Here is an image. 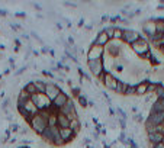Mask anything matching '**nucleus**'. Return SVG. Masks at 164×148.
Wrapping results in <instances>:
<instances>
[{
	"label": "nucleus",
	"instance_id": "nucleus-43",
	"mask_svg": "<svg viewBox=\"0 0 164 148\" xmlns=\"http://www.w3.org/2000/svg\"><path fill=\"white\" fill-rule=\"evenodd\" d=\"M55 26H57L58 29H61V28H63V26H61V23H60V22H55Z\"/></svg>",
	"mask_w": 164,
	"mask_h": 148
},
{
	"label": "nucleus",
	"instance_id": "nucleus-13",
	"mask_svg": "<svg viewBox=\"0 0 164 148\" xmlns=\"http://www.w3.org/2000/svg\"><path fill=\"white\" fill-rule=\"evenodd\" d=\"M105 51H106L107 55H111L112 58H118L119 55H121V47H119L113 39L106 45V49H105Z\"/></svg>",
	"mask_w": 164,
	"mask_h": 148
},
{
	"label": "nucleus",
	"instance_id": "nucleus-11",
	"mask_svg": "<svg viewBox=\"0 0 164 148\" xmlns=\"http://www.w3.org/2000/svg\"><path fill=\"white\" fill-rule=\"evenodd\" d=\"M142 30H144V34L150 38H153L154 35L157 34V28H156V20L151 19V20H147V22L142 23Z\"/></svg>",
	"mask_w": 164,
	"mask_h": 148
},
{
	"label": "nucleus",
	"instance_id": "nucleus-51",
	"mask_svg": "<svg viewBox=\"0 0 164 148\" xmlns=\"http://www.w3.org/2000/svg\"><path fill=\"white\" fill-rule=\"evenodd\" d=\"M0 79H2V74H0Z\"/></svg>",
	"mask_w": 164,
	"mask_h": 148
},
{
	"label": "nucleus",
	"instance_id": "nucleus-15",
	"mask_svg": "<svg viewBox=\"0 0 164 148\" xmlns=\"http://www.w3.org/2000/svg\"><path fill=\"white\" fill-rule=\"evenodd\" d=\"M58 129H60V137L63 138V141H64L65 144H67V142H70L73 138L77 137L71 128H58Z\"/></svg>",
	"mask_w": 164,
	"mask_h": 148
},
{
	"label": "nucleus",
	"instance_id": "nucleus-4",
	"mask_svg": "<svg viewBox=\"0 0 164 148\" xmlns=\"http://www.w3.org/2000/svg\"><path fill=\"white\" fill-rule=\"evenodd\" d=\"M58 112H61L63 115H65L70 122L74 121V119H79V115H77V110H76V105H74V102H73L71 99H70L68 102H67V105H64Z\"/></svg>",
	"mask_w": 164,
	"mask_h": 148
},
{
	"label": "nucleus",
	"instance_id": "nucleus-9",
	"mask_svg": "<svg viewBox=\"0 0 164 148\" xmlns=\"http://www.w3.org/2000/svg\"><path fill=\"white\" fill-rule=\"evenodd\" d=\"M118 81L119 80L112 74V73H106L105 71V77H103V84H105V87L109 89V90H116L118 87Z\"/></svg>",
	"mask_w": 164,
	"mask_h": 148
},
{
	"label": "nucleus",
	"instance_id": "nucleus-16",
	"mask_svg": "<svg viewBox=\"0 0 164 148\" xmlns=\"http://www.w3.org/2000/svg\"><path fill=\"white\" fill-rule=\"evenodd\" d=\"M57 123H58V128H70V121L68 118L63 115L61 112L57 113Z\"/></svg>",
	"mask_w": 164,
	"mask_h": 148
},
{
	"label": "nucleus",
	"instance_id": "nucleus-14",
	"mask_svg": "<svg viewBox=\"0 0 164 148\" xmlns=\"http://www.w3.org/2000/svg\"><path fill=\"white\" fill-rule=\"evenodd\" d=\"M109 42H111V39H109L107 34L102 29L99 34L96 35V38H95V41H93V44H95V45H99V47H103V48H105V47H106Z\"/></svg>",
	"mask_w": 164,
	"mask_h": 148
},
{
	"label": "nucleus",
	"instance_id": "nucleus-7",
	"mask_svg": "<svg viewBox=\"0 0 164 148\" xmlns=\"http://www.w3.org/2000/svg\"><path fill=\"white\" fill-rule=\"evenodd\" d=\"M87 67H89V70H90V73H92L95 77H97V79H99L103 73H105V69H103V61L102 60L87 61Z\"/></svg>",
	"mask_w": 164,
	"mask_h": 148
},
{
	"label": "nucleus",
	"instance_id": "nucleus-44",
	"mask_svg": "<svg viewBox=\"0 0 164 148\" xmlns=\"http://www.w3.org/2000/svg\"><path fill=\"white\" fill-rule=\"evenodd\" d=\"M16 16L18 18H25V13H16Z\"/></svg>",
	"mask_w": 164,
	"mask_h": 148
},
{
	"label": "nucleus",
	"instance_id": "nucleus-26",
	"mask_svg": "<svg viewBox=\"0 0 164 148\" xmlns=\"http://www.w3.org/2000/svg\"><path fill=\"white\" fill-rule=\"evenodd\" d=\"M57 113H58V112H55V113H52L50 118H48V126H50V128H57V126H58V123H57Z\"/></svg>",
	"mask_w": 164,
	"mask_h": 148
},
{
	"label": "nucleus",
	"instance_id": "nucleus-37",
	"mask_svg": "<svg viewBox=\"0 0 164 148\" xmlns=\"http://www.w3.org/2000/svg\"><path fill=\"white\" fill-rule=\"evenodd\" d=\"M32 6H34L35 9H38V10H42V6H39L38 3H32Z\"/></svg>",
	"mask_w": 164,
	"mask_h": 148
},
{
	"label": "nucleus",
	"instance_id": "nucleus-17",
	"mask_svg": "<svg viewBox=\"0 0 164 148\" xmlns=\"http://www.w3.org/2000/svg\"><path fill=\"white\" fill-rule=\"evenodd\" d=\"M148 84H150V81H147V80H144V81H139V83L137 84V95H138V96L147 95V90H148Z\"/></svg>",
	"mask_w": 164,
	"mask_h": 148
},
{
	"label": "nucleus",
	"instance_id": "nucleus-30",
	"mask_svg": "<svg viewBox=\"0 0 164 148\" xmlns=\"http://www.w3.org/2000/svg\"><path fill=\"white\" fill-rule=\"evenodd\" d=\"M64 144H65V142H64V141H63V138L60 137V135H58V137L52 141V145H55V147H63V145H64Z\"/></svg>",
	"mask_w": 164,
	"mask_h": 148
},
{
	"label": "nucleus",
	"instance_id": "nucleus-33",
	"mask_svg": "<svg viewBox=\"0 0 164 148\" xmlns=\"http://www.w3.org/2000/svg\"><path fill=\"white\" fill-rule=\"evenodd\" d=\"M19 131V125L18 123H13V125L10 126V132H18Z\"/></svg>",
	"mask_w": 164,
	"mask_h": 148
},
{
	"label": "nucleus",
	"instance_id": "nucleus-36",
	"mask_svg": "<svg viewBox=\"0 0 164 148\" xmlns=\"http://www.w3.org/2000/svg\"><path fill=\"white\" fill-rule=\"evenodd\" d=\"M41 52H42V54L50 52V49H48V47H42V48H41Z\"/></svg>",
	"mask_w": 164,
	"mask_h": 148
},
{
	"label": "nucleus",
	"instance_id": "nucleus-12",
	"mask_svg": "<svg viewBox=\"0 0 164 148\" xmlns=\"http://www.w3.org/2000/svg\"><path fill=\"white\" fill-rule=\"evenodd\" d=\"M58 135H60V129H58V126L57 128H50V126H48V128L44 131V134H42L41 137H42V140L44 141H48V142L52 144V141L55 140Z\"/></svg>",
	"mask_w": 164,
	"mask_h": 148
},
{
	"label": "nucleus",
	"instance_id": "nucleus-29",
	"mask_svg": "<svg viewBox=\"0 0 164 148\" xmlns=\"http://www.w3.org/2000/svg\"><path fill=\"white\" fill-rule=\"evenodd\" d=\"M103 30L106 32V34H107V36H109V39H111V41H112V39H113V30H115V26H112V25H111V26H109V28H105V29H103Z\"/></svg>",
	"mask_w": 164,
	"mask_h": 148
},
{
	"label": "nucleus",
	"instance_id": "nucleus-28",
	"mask_svg": "<svg viewBox=\"0 0 164 148\" xmlns=\"http://www.w3.org/2000/svg\"><path fill=\"white\" fill-rule=\"evenodd\" d=\"M156 96H157V99H164V86L163 84H157Z\"/></svg>",
	"mask_w": 164,
	"mask_h": 148
},
{
	"label": "nucleus",
	"instance_id": "nucleus-3",
	"mask_svg": "<svg viewBox=\"0 0 164 148\" xmlns=\"http://www.w3.org/2000/svg\"><path fill=\"white\" fill-rule=\"evenodd\" d=\"M131 48H132V51L137 54L138 57H142V55H145L147 52L151 51V49H150V42L145 38H142V36L138 39L137 42H134L132 45H131Z\"/></svg>",
	"mask_w": 164,
	"mask_h": 148
},
{
	"label": "nucleus",
	"instance_id": "nucleus-38",
	"mask_svg": "<svg viewBox=\"0 0 164 148\" xmlns=\"http://www.w3.org/2000/svg\"><path fill=\"white\" fill-rule=\"evenodd\" d=\"M153 148H164V144H163V142H160V144H156V145H153Z\"/></svg>",
	"mask_w": 164,
	"mask_h": 148
},
{
	"label": "nucleus",
	"instance_id": "nucleus-40",
	"mask_svg": "<svg viewBox=\"0 0 164 148\" xmlns=\"http://www.w3.org/2000/svg\"><path fill=\"white\" fill-rule=\"evenodd\" d=\"M8 15V12L4 10V9H0V16H6Z\"/></svg>",
	"mask_w": 164,
	"mask_h": 148
},
{
	"label": "nucleus",
	"instance_id": "nucleus-24",
	"mask_svg": "<svg viewBox=\"0 0 164 148\" xmlns=\"http://www.w3.org/2000/svg\"><path fill=\"white\" fill-rule=\"evenodd\" d=\"M122 35H123V29L119 26H115L113 30V41H122Z\"/></svg>",
	"mask_w": 164,
	"mask_h": 148
},
{
	"label": "nucleus",
	"instance_id": "nucleus-34",
	"mask_svg": "<svg viewBox=\"0 0 164 148\" xmlns=\"http://www.w3.org/2000/svg\"><path fill=\"white\" fill-rule=\"evenodd\" d=\"M26 69H28V65H25V67H22V69H19L18 71H16V76H20V74H23V73L26 71Z\"/></svg>",
	"mask_w": 164,
	"mask_h": 148
},
{
	"label": "nucleus",
	"instance_id": "nucleus-22",
	"mask_svg": "<svg viewBox=\"0 0 164 148\" xmlns=\"http://www.w3.org/2000/svg\"><path fill=\"white\" fill-rule=\"evenodd\" d=\"M126 86H128V83H125V81H122V80H119V81H118V87H116L115 93H118V95H125Z\"/></svg>",
	"mask_w": 164,
	"mask_h": 148
},
{
	"label": "nucleus",
	"instance_id": "nucleus-2",
	"mask_svg": "<svg viewBox=\"0 0 164 148\" xmlns=\"http://www.w3.org/2000/svg\"><path fill=\"white\" fill-rule=\"evenodd\" d=\"M31 99H32V102L36 105L39 112H41V110H48L52 107V102L46 97L45 93H36V95H34Z\"/></svg>",
	"mask_w": 164,
	"mask_h": 148
},
{
	"label": "nucleus",
	"instance_id": "nucleus-50",
	"mask_svg": "<svg viewBox=\"0 0 164 148\" xmlns=\"http://www.w3.org/2000/svg\"><path fill=\"white\" fill-rule=\"evenodd\" d=\"M163 23H164V18H163Z\"/></svg>",
	"mask_w": 164,
	"mask_h": 148
},
{
	"label": "nucleus",
	"instance_id": "nucleus-27",
	"mask_svg": "<svg viewBox=\"0 0 164 148\" xmlns=\"http://www.w3.org/2000/svg\"><path fill=\"white\" fill-rule=\"evenodd\" d=\"M77 102H79V105H80L81 107H87V106H89V99L86 97L83 93H81L79 97H77Z\"/></svg>",
	"mask_w": 164,
	"mask_h": 148
},
{
	"label": "nucleus",
	"instance_id": "nucleus-45",
	"mask_svg": "<svg viewBox=\"0 0 164 148\" xmlns=\"http://www.w3.org/2000/svg\"><path fill=\"white\" fill-rule=\"evenodd\" d=\"M50 55H51V57H54V55H55V51H54V49H50Z\"/></svg>",
	"mask_w": 164,
	"mask_h": 148
},
{
	"label": "nucleus",
	"instance_id": "nucleus-20",
	"mask_svg": "<svg viewBox=\"0 0 164 148\" xmlns=\"http://www.w3.org/2000/svg\"><path fill=\"white\" fill-rule=\"evenodd\" d=\"M151 112H164V99H157V102L151 107Z\"/></svg>",
	"mask_w": 164,
	"mask_h": 148
},
{
	"label": "nucleus",
	"instance_id": "nucleus-5",
	"mask_svg": "<svg viewBox=\"0 0 164 148\" xmlns=\"http://www.w3.org/2000/svg\"><path fill=\"white\" fill-rule=\"evenodd\" d=\"M103 55H105V48H103V47H99V45L92 44L90 48H89V52H87V61L103 60Z\"/></svg>",
	"mask_w": 164,
	"mask_h": 148
},
{
	"label": "nucleus",
	"instance_id": "nucleus-49",
	"mask_svg": "<svg viewBox=\"0 0 164 148\" xmlns=\"http://www.w3.org/2000/svg\"><path fill=\"white\" fill-rule=\"evenodd\" d=\"M163 39H164V32H163Z\"/></svg>",
	"mask_w": 164,
	"mask_h": 148
},
{
	"label": "nucleus",
	"instance_id": "nucleus-8",
	"mask_svg": "<svg viewBox=\"0 0 164 148\" xmlns=\"http://www.w3.org/2000/svg\"><path fill=\"white\" fill-rule=\"evenodd\" d=\"M139 38H141V35L138 34L137 30H134V29H123L122 41L125 42V44H129V45H132L134 42H137Z\"/></svg>",
	"mask_w": 164,
	"mask_h": 148
},
{
	"label": "nucleus",
	"instance_id": "nucleus-1",
	"mask_svg": "<svg viewBox=\"0 0 164 148\" xmlns=\"http://www.w3.org/2000/svg\"><path fill=\"white\" fill-rule=\"evenodd\" d=\"M29 126L32 128V131H34L35 134L42 135V134H44V131L48 128V119H45L41 113H38V115H35L34 118L31 119V122H29Z\"/></svg>",
	"mask_w": 164,
	"mask_h": 148
},
{
	"label": "nucleus",
	"instance_id": "nucleus-41",
	"mask_svg": "<svg viewBox=\"0 0 164 148\" xmlns=\"http://www.w3.org/2000/svg\"><path fill=\"white\" fill-rule=\"evenodd\" d=\"M84 29H86V30H92L93 29V25H86V26H84Z\"/></svg>",
	"mask_w": 164,
	"mask_h": 148
},
{
	"label": "nucleus",
	"instance_id": "nucleus-42",
	"mask_svg": "<svg viewBox=\"0 0 164 148\" xmlns=\"http://www.w3.org/2000/svg\"><path fill=\"white\" fill-rule=\"evenodd\" d=\"M79 26H84V19H80V22H79Z\"/></svg>",
	"mask_w": 164,
	"mask_h": 148
},
{
	"label": "nucleus",
	"instance_id": "nucleus-18",
	"mask_svg": "<svg viewBox=\"0 0 164 148\" xmlns=\"http://www.w3.org/2000/svg\"><path fill=\"white\" fill-rule=\"evenodd\" d=\"M163 134H158V132H151L148 134V141L151 145H156V144H160L161 141H163Z\"/></svg>",
	"mask_w": 164,
	"mask_h": 148
},
{
	"label": "nucleus",
	"instance_id": "nucleus-48",
	"mask_svg": "<svg viewBox=\"0 0 164 148\" xmlns=\"http://www.w3.org/2000/svg\"><path fill=\"white\" fill-rule=\"evenodd\" d=\"M161 142H163V144H164V137H163V141H161Z\"/></svg>",
	"mask_w": 164,
	"mask_h": 148
},
{
	"label": "nucleus",
	"instance_id": "nucleus-10",
	"mask_svg": "<svg viewBox=\"0 0 164 148\" xmlns=\"http://www.w3.org/2000/svg\"><path fill=\"white\" fill-rule=\"evenodd\" d=\"M68 100H70L68 95H67V93H64V91H61V93H60V95H58L57 97L52 100V109L58 112V110L61 109L64 105H67V102H68Z\"/></svg>",
	"mask_w": 164,
	"mask_h": 148
},
{
	"label": "nucleus",
	"instance_id": "nucleus-21",
	"mask_svg": "<svg viewBox=\"0 0 164 148\" xmlns=\"http://www.w3.org/2000/svg\"><path fill=\"white\" fill-rule=\"evenodd\" d=\"M23 90L26 91V93H29L31 95V97L34 95H36L38 91H36V89H35V84H34V81H28L26 84H25V87H23Z\"/></svg>",
	"mask_w": 164,
	"mask_h": 148
},
{
	"label": "nucleus",
	"instance_id": "nucleus-47",
	"mask_svg": "<svg viewBox=\"0 0 164 148\" xmlns=\"http://www.w3.org/2000/svg\"><path fill=\"white\" fill-rule=\"evenodd\" d=\"M160 51H161V52H163V54H164V45L161 47V49H160Z\"/></svg>",
	"mask_w": 164,
	"mask_h": 148
},
{
	"label": "nucleus",
	"instance_id": "nucleus-23",
	"mask_svg": "<svg viewBox=\"0 0 164 148\" xmlns=\"http://www.w3.org/2000/svg\"><path fill=\"white\" fill-rule=\"evenodd\" d=\"M80 126H81V123H80V119H74V121H71L70 122V128L74 131V134H79L80 132Z\"/></svg>",
	"mask_w": 164,
	"mask_h": 148
},
{
	"label": "nucleus",
	"instance_id": "nucleus-31",
	"mask_svg": "<svg viewBox=\"0 0 164 148\" xmlns=\"http://www.w3.org/2000/svg\"><path fill=\"white\" fill-rule=\"evenodd\" d=\"M71 93H73L74 97H79V96L81 95V89L80 87H74V89H71Z\"/></svg>",
	"mask_w": 164,
	"mask_h": 148
},
{
	"label": "nucleus",
	"instance_id": "nucleus-19",
	"mask_svg": "<svg viewBox=\"0 0 164 148\" xmlns=\"http://www.w3.org/2000/svg\"><path fill=\"white\" fill-rule=\"evenodd\" d=\"M34 84L38 93H45V86H46L45 80H34Z\"/></svg>",
	"mask_w": 164,
	"mask_h": 148
},
{
	"label": "nucleus",
	"instance_id": "nucleus-39",
	"mask_svg": "<svg viewBox=\"0 0 164 148\" xmlns=\"http://www.w3.org/2000/svg\"><path fill=\"white\" fill-rule=\"evenodd\" d=\"M107 20H109V18H107L106 15H103V16H102V19H100V22H107Z\"/></svg>",
	"mask_w": 164,
	"mask_h": 148
},
{
	"label": "nucleus",
	"instance_id": "nucleus-25",
	"mask_svg": "<svg viewBox=\"0 0 164 148\" xmlns=\"http://www.w3.org/2000/svg\"><path fill=\"white\" fill-rule=\"evenodd\" d=\"M134 95H137V84L134 86V84L128 83V86H126V90H125V96H134Z\"/></svg>",
	"mask_w": 164,
	"mask_h": 148
},
{
	"label": "nucleus",
	"instance_id": "nucleus-35",
	"mask_svg": "<svg viewBox=\"0 0 164 148\" xmlns=\"http://www.w3.org/2000/svg\"><path fill=\"white\" fill-rule=\"evenodd\" d=\"M64 6H70V8H77V4H76V3H71V2H65Z\"/></svg>",
	"mask_w": 164,
	"mask_h": 148
},
{
	"label": "nucleus",
	"instance_id": "nucleus-52",
	"mask_svg": "<svg viewBox=\"0 0 164 148\" xmlns=\"http://www.w3.org/2000/svg\"><path fill=\"white\" fill-rule=\"evenodd\" d=\"M0 57H2V52H0Z\"/></svg>",
	"mask_w": 164,
	"mask_h": 148
},
{
	"label": "nucleus",
	"instance_id": "nucleus-6",
	"mask_svg": "<svg viewBox=\"0 0 164 148\" xmlns=\"http://www.w3.org/2000/svg\"><path fill=\"white\" fill-rule=\"evenodd\" d=\"M61 89L58 86L57 83H54V81H46V86H45V96L50 99L51 102H52L54 99L57 97L60 93H61Z\"/></svg>",
	"mask_w": 164,
	"mask_h": 148
},
{
	"label": "nucleus",
	"instance_id": "nucleus-46",
	"mask_svg": "<svg viewBox=\"0 0 164 148\" xmlns=\"http://www.w3.org/2000/svg\"><path fill=\"white\" fill-rule=\"evenodd\" d=\"M9 73H10V69H6V70H4L3 74H9Z\"/></svg>",
	"mask_w": 164,
	"mask_h": 148
},
{
	"label": "nucleus",
	"instance_id": "nucleus-32",
	"mask_svg": "<svg viewBox=\"0 0 164 148\" xmlns=\"http://www.w3.org/2000/svg\"><path fill=\"white\" fill-rule=\"evenodd\" d=\"M32 38H34L35 39V41H38L39 42V44H44V42H42V39L41 38H39V36H38V34H36V32H32Z\"/></svg>",
	"mask_w": 164,
	"mask_h": 148
}]
</instances>
